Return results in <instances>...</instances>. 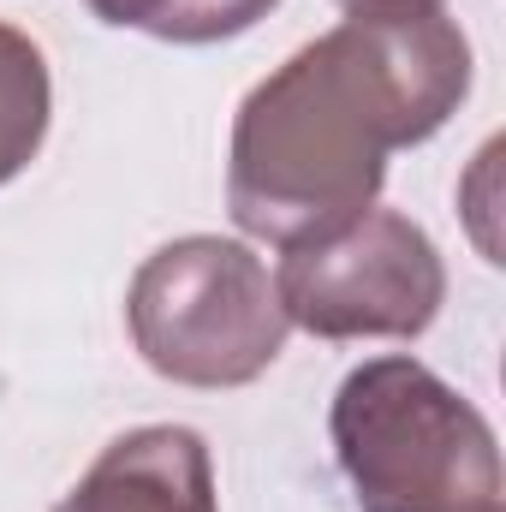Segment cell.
Wrapping results in <instances>:
<instances>
[{
	"mask_svg": "<svg viewBox=\"0 0 506 512\" xmlns=\"http://www.w3.org/2000/svg\"><path fill=\"white\" fill-rule=\"evenodd\" d=\"M471 96V42L441 6H352L328 36L274 66L233 114L227 209L298 245L358 209L387 179V155L447 126Z\"/></svg>",
	"mask_w": 506,
	"mask_h": 512,
	"instance_id": "obj_1",
	"label": "cell"
},
{
	"mask_svg": "<svg viewBox=\"0 0 506 512\" xmlns=\"http://www.w3.org/2000/svg\"><path fill=\"white\" fill-rule=\"evenodd\" d=\"M358 512H506L489 417L417 358L358 364L328 411Z\"/></svg>",
	"mask_w": 506,
	"mask_h": 512,
	"instance_id": "obj_2",
	"label": "cell"
},
{
	"mask_svg": "<svg viewBox=\"0 0 506 512\" xmlns=\"http://www.w3.org/2000/svg\"><path fill=\"white\" fill-rule=\"evenodd\" d=\"M131 346L179 387H245L286 352V310L268 262L221 233L173 239L131 274Z\"/></svg>",
	"mask_w": 506,
	"mask_h": 512,
	"instance_id": "obj_3",
	"label": "cell"
},
{
	"mask_svg": "<svg viewBox=\"0 0 506 512\" xmlns=\"http://www.w3.org/2000/svg\"><path fill=\"white\" fill-rule=\"evenodd\" d=\"M274 292L292 328L316 340H417L447 298L435 239L399 209H358L298 245H280Z\"/></svg>",
	"mask_w": 506,
	"mask_h": 512,
	"instance_id": "obj_4",
	"label": "cell"
},
{
	"mask_svg": "<svg viewBox=\"0 0 506 512\" xmlns=\"http://www.w3.org/2000/svg\"><path fill=\"white\" fill-rule=\"evenodd\" d=\"M54 512H221L209 441L185 423H143L108 441Z\"/></svg>",
	"mask_w": 506,
	"mask_h": 512,
	"instance_id": "obj_5",
	"label": "cell"
},
{
	"mask_svg": "<svg viewBox=\"0 0 506 512\" xmlns=\"http://www.w3.org/2000/svg\"><path fill=\"white\" fill-rule=\"evenodd\" d=\"M48 114H54V84L42 48L18 24H0V185L36 161Z\"/></svg>",
	"mask_w": 506,
	"mask_h": 512,
	"instance_id": "obj_6",
	"label": "cell"
},
{
	"mask_svg": "<svg viewBox=\"0 0 506 512\" xmlns=\"http://www.w3.org/2000/svg\"><path fill=\"white\" fill-rule=\"evenodd\" d=\"M268 6H280V0H167V12L155 18L149 36H161V42H221V36L251 30L256 18H268Z\"/></svg>",
	"mask_w": 506,
	"mask_h": 512,
	"instance_id": "obj_7",
	"label": "cell"
},
{
	"mask_svg": "<svg viewBox=\"0 0 506 512\" xmlns=\"http://www.w3.org/2000/svg\"><path fill=\"white\" fill-rule=\"evenodd\" d=\"M102 24H120V30H155V18L167 12V0H84Z\"/></svg>",
	"mask_w": 506,
	"mask_h": 512,
	"instance_id": "obj_8",
	"label": "cell"
},
{
	"mask_svg": "<svg viewBox=\"0 0 506 512\" xmlns=\"http://www.w3.org/2000/svg\"><path fill=\"white\" fill-rule=\"evenodd\" d=\"M340 6L352 12V6H405V0H340ZM417 6H441V0H417Z\"/></svg>",
	"mask_w": 506,
	"mask_h": 512,
	"instance_id": "obj_9",
	"label": "cell"
}]
</instances>
